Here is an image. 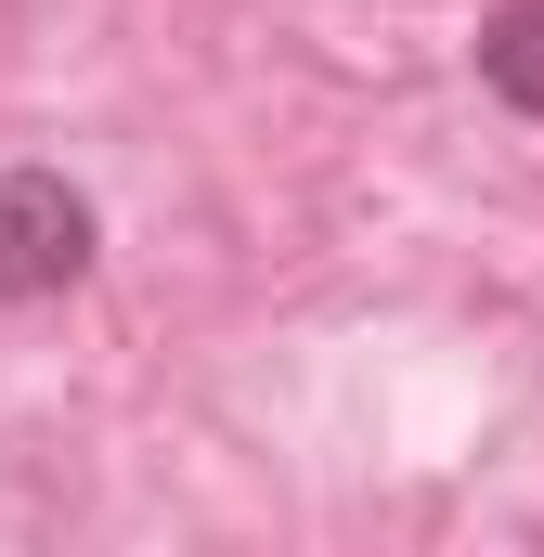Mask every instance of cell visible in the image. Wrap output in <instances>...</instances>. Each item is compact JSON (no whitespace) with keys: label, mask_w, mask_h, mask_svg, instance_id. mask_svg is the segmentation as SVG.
I'll list each match as a JSON object with an SVG mask.
<instances>
[{"label":"cell","mask_w":544,"mask_h":557,"mask_svg":"<svg viewBox=\"0 0 544 557\" xmlns=\"http://www.w3.org/2000/svg\"><path fill=\"white\" fill-rule=\"evenodd\" d=\"M91 273V195L65 169H0V298H65Z\"/></svg>","instance_id":"obj_1"},{"label":"cell","mask_w":544,"mask_h":557,"mask_svg":"<svg viewBox=\"0 0 544 557\" xmlns=\"http://www.w3.org/2000/svg\"><path fill=\"white\" fill-rule=\"evenodd\" d=\"M480 78H493L506 117L544 131V0H493V13H480Z\"/></svg>","instance_id":"obj_2"}]
</instances>
